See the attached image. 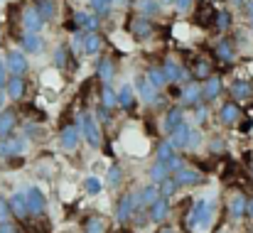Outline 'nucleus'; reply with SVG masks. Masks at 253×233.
<instances>
[{"instance_id": "27", "label": "nucleus", "mask_w": 253, "mask_h": 233, "mask_svg": "<svg viewBox=\"0 0 253 233\" xmlns=\"http://www.w3.org/2000/svg\"><path fill=\"white\" fill-rule=\"evenodd\" d=\"M96 77L101 78L103 83H111V78H113V59H108V57L98 59V64H96Z\"/></svg>"}, {"instance_id": "22", "label": "nucleus", "mask_w": 253, "mask_h": 233, "mask_svg": "<svg viewBox=\"0 0 253 233\" xmlns=\"http://www.w3.org/2000/svg\"><path fill=\"white\" fill-rule=\"evenodd\" d=\"M101 47H103L101 35H98V32H86V35H84V52H86V54L96 57V54L101 52Z\"/></svg>"}, {"instance_id": "58", "label": "nucleus", "mask_w": 253, "mask_h": 233, "mask_svg": "<svg viewBox=\"0 0 253 233\" xmlns=\"http://www.w3.org/2000/svg\"><path fill=\"white\" fill-rule=\"evenodd\" d=\"M158 233H174V229H160Z\"/></svg>"}, {"instance_id": "32", "label": "nucleus", "mask_w": 253, "mask_h": 233, "mask_svg": "<svg viewBox=\"0 0 253 233\" xmlns=\"http://www.w3.org/2000/svg\"><path fill=\"white\" fill-rule=\"evenodd\" d=\"M169 177V169L165 162H160V159H155V164L150 167V179L155 182V184H160V182H165Z\"/></svg>"}, {"instance_id": "59", "label": "nucleus", "mask_w": 253, "mask_h": 233, "mask_svg": "<svg viewBox=\"0 0 253 233\" xmlns=\"http://www.w3.org/2000/svg\"><path fill=\"white\" fill-rule=\"evenodd\" d=\"M160 2H165V5H174V0H160Z\"/></svg>"}, {"instance_id": "4", "label": "nucleus", "mask_w": 253, "mask_h": 233, "mask_svg": "<svg viewBox=\"0 0 253 233\" xmlns=\"http://www.w3.org/2000/svg\"><path fill=\"white\" fill-rule=\"evenodd\" d=\"M5 67H7V72H10L12 77H22V74L27 72V57H25V52L10 49L7 57H5Z\"/></svg>"}, {"instance_id": "15", "label": "nucleus", "mask_w": 253, "mask_h": 233, "mask_svg": "<svg viewBox=\"0 0 253 233\" xmlns=\"http://www.w3.org/2000/svg\"><path fill=\"white\" fill-rule=\"evenodd\" d=\"M44 49V39L40 37V32H27L22 37V52L27 54H40Z\"/></svg>"}, {"instance_id": "12", "label": "nucleus", "mask_w": 253, "mask_h": 233, "mask_svg": "<svg viewBox=\"0 0 253 233\" xmlns=\"http://www.w3.org/2000/svg\"><path fill=\"white\" fill-rule=\"evenodd\" d=\"M184 123V113H182V106H172L168 113H165V120H163V130L165 133H172L174 128H179Z\"/></svg>"}, {"instance_id": "28", "label": "nucleus", "mask_w": 253, "mask_h": 233, "mask_svg": "<svg viewBox=\"0 0 253 233\" xmlns=\"http://www.w3.org/2000/svg\"><path fill=\"white\" fill-rule=\"evenodd\" d=\"M133 103H135V93H133V86L130 83H123L121 88H118V106L121 108H133Z\"/></svg>"}, {"instance_id": "60", "label": "nucleus", "mask_w": 253, "mask_h": 233, "mask_svg": "<svg viewBox=\"0 0 253 233\" xmlns=\"http://www.w3.org/2000/svg\"><path fill=\"white\" fill-rule=\"evenodd\" d=\"M234 2H236V5H241V2H244V0H234Z\"/></svg>"}, {"instance_id": "6", "label": "nucleus", "mask_w": 253, "mask_h": 233, "mask_svg": "<svg viewBox=\"0 0 253 233\" xmlns=\"http://www.w3.org/2000/svg\"><path fill=\"white\" fill-rule=\"evenodd\" d=\"M25 148H27V140L25 138H2L0 140V157L22 155Z\"/></svg>"}, {"instance_id": "21", "label": "nucleus", "mask_w": 253, "mask_h": 233, "mask_svg": "<svg viewBox=\"0 0 253 233\" xmlns=\"http://www.w3.org/2000/svg\"><path fill=\"white\" fill-rule=\"evenodd\" d=\"M219 118H221V123H224V125H234V123H239L241 111H239V106H236V103H224V106H221Z\"/></svg>"}, {"instance_id": "36", "label": "nucleus", "mask_w": 253, "mask_h": 233, "mask_svg": "<svg viewBox=\"0 0 253 233\" xmlns=\"http://www.w3.org/2000/svg\"><path fill=\"white\" fill-rule=\"evenodd\" d=\"M158 187H160V196H165V199L174 196V194H177V189H179V184H177V179H174V177H168V179H165V182H160Z\"/></svg>"}, {"instance_id": "48", "label": "nucleus", "mask_w": 253, "mask_h": 233, "mask_svg": "<svg viewBox=\"0 0 253 233\" xmlns=\"http://www.w3.org/2000/svg\"><path fill=\"white\" fill-rule=\"evenodd\" d=\"M84 35L86 32H74V37H72V47L77 52H84Z\"/></svg>"}, {"instance_id": "1", "label": "nucleus", "mask_w": 253, "mask_h": 233, "mask_svg": "<svg viewBox=\"0 0 253 233\" xmlns=\"http://www.w3.org/2000/svg\"><path fill=\"white\" fill-rule=\"evenodd\" d=\"M77 125L82 128V135L86 138V143L91 145V148H98L101 145V130H98V123H96V118L91 116V113H79V118H77Z\"/></svg>"}, {"instance_id": "35", "label": "nucleus", "mask_w": 253, "mask_h": 233, "mask_svg": "<svg viewBox=\"0 0 253 233\" xmlns=\"http://www.w3.org/2000/svg\"><path fill=\"white\" fill-rule=\"evenodd\" d=\"M101 101H103V108H116V106H118V93L111 88V83H103V88H101Z\"/></svg>"}, {"instance_id": "43", "label": "nucleus", "mask_w": 253, "mask_h": 233, "mask_svg": "<svg viewBox=\"0 0 253 233\" xmlns=\"http://www.w3.org/2000/svg\"><path fill=\"white\" fill-rule=\"evenodd\" d=\"M84 231L86 233H103V221H101L98 216H91V219L86 221Z\"/></svg>"}, {"instance_id": "41", "label": "nucleus", "mask_w": 253, "mask_h": 233, "mask_svg": "<svg viewBox=\"0 0 253 233\" xmlns=\"http://www.w3.org/2000/svg\"><path fill=\"white\" fill-rule=\"evenodd\" d=\"M84 187H86V192H88L91 196H96V194H98V192L103 189L101 179H98V177H93V174H91V177H86V179H84Z\"/></svg>"}, {"instance_id": "55", "label": "nucleus", "mask_w": 253, "mask_h": 233, "mask_svg": "<svg viewBox=\"0 0 253 233\" xmlns=\"http://www.w3.org/2000/svg\"><path fill=\"white\" fill-rule=\"evenodd\" d=\"M246 216H251V219H253V199H249V201H246Z\"/></svg>"}, {"instance_id": "56", "label": "nucleus", "mask_w": 253, "mask_h": 233, "mask_svg": "<svg viewBox=\"0 0 253 233\" xmlns=\"http://www.w3.org/2000/svg\"><path fill=\"white\" fill-rule=\"evenodd\" d=\"M249 20H251V27H253V0H249Z\"/></svg>"}, {"instance_id": "46", "label": "nucleus", "mask_w": 253, "mask_h": 233, "mask_svg": "<svg viewBox=\"0 0 253 233\" xmlns=\"http://www.w3.org/2000/svg\"><path fill=\"white\" fill-rule=\"evenodd\" d=\"M165 164H168L169 174H174V172H179V169L184 167V162H182V157H177V155H172V157H169V159H165Z\"/></svg>"}, {"instance_id": "34", "label": "nucleus", "mask_w": 253, "mask_h": 233, "mask_svg": "<svg viewBox=\"0 0 253 233\" xmlns=\"http://www.w3.org/2000/svg\"><path fill=\"white\" fill-rule=\"evenodd\" d=\"M35 7H37V12L44 17V22H47V20H52V17L57 15V5H54V0H37V2H35Z\"/></svg>"}, {"instance_id": "52", "label": "nucleus", "mask_w": 253, "mask_h": 233, "mask_svg": "<svg viewBox=\"0 0 253 233\" xmlns=\"http://www.w3.org/2000/svg\"><path fill=\"white\" fill-rule=\"evenodd\" d=\"M0 233H20V231H17V226H15V224L2 221V224H0Z\"/></svg>"}, {"instance_id": "3", "label": "nucleus", "mask_w": 253, "mask_h": 233, "mask_svg": "<svg viewBox=\"0 0 253 233\" xmlns=\"http://www.w3.org/2000/svg\"><path fill=\"white\" fill-rule=\"evenodd\" d=\"M138 206H140V201H138L135 194H123V196L118 199V206H116V219H118V221L133 219V214H135Z\"/></svg>"}, {"instance_id": "26", "label": "nucleus", "mask_w": 253, "mask_h": 233, "mask_svg": "<svg viewBox=\"0 0 253 233\" xmlns=\"http://www.w3.org/2000/svg\"><path fill=\"white\" fill-rule=\"evenodd\" d=\"M15 123H17L15 111H2V113H0V138H7V135L12 133Z\"/></svg>"}, {"instance_id": "51", "label": "nucleus", "mask_w": 253, "mask_h": 233, "mask_svg": "<svg viewBox=\"0 0 253 233\" xmlns=\"http://www.w3.org/2000/svg\"><path fill=\"white\" fill-rule=\"evenodd\" d=\"M7 216H10V204L0 196V224H2V221H7Z\"/></svg>"}, {"instance_id": "33", "label": "nucleus", "mask_w": 253, "mask_h": 233, "mask_svg": "<svg viewBox=\"0 0 253 233\" xmlns=\"http://www.w3.org/2000/svg\"><path fill=\"white\" fill-rule=\"evenodd\" d=\"M214 54H216L221 62H234V44H231L229 39H221V42L216 44Z\"/></svg>"}, {"instance_id": "40", "label": "nucleus", "mask_w": 253, "mask_h": 233, "mask_svg": "<svg viewBox=\"0 0 253 233\" xmlns=\"http://www.w3.org/2000/svg\"><path fill=\"white\" fill-rule=\"evenodd\" d=\"M211 77V64L209 59H199L197 67H194V78H209Z\"/></svg>"}, {"instance_id": "30", "label": "nucleus", "mask_w": 253, "mask_h": 233, "mask_svg": "<svg viewBox=\"0 0 253 233\" xmlns=\"http://www.w3.org/2000/svg\"><path fill=\"white\" fill-rule=\"evenodd\" d=\"M246 196L244 194H234V199H231V204H229V211H231V219H241V216H246Z\"/></svg>"}, {"instance_id": "2", "label": "nucleus", "mask_w": 253, "mask_h": 233, "mask_svg": "<svg viewBox=\"0 0 253 233\" xmlns=\"http://www.w3.org/2000/svg\"><path fill=\"white\" fill-rule=\"evenodd\" d=\"M135 91H138L140 101H145V103H150V106H160V103H163V98H160L158 88H155V86H153L145 77L135 78Z\"/></svg>"}, {"instance_id": "57", "label": "nucleus", "mask_w": 253, "mask_h": 233, "mask_svg": "<svg viewBox=\"0 0 253 233\" xmlns=\"http://www.w3.org/2000/svg\"><path fill=\"white\" fill-rule=\"evenodd\" d=\"M2 106H5V93H2V88H0V111H2Z\"/></svg>"}, {"instance_id": "7", "label": "nucleus", "mask_w": 253, "mask_h": 233, "mask_svg": "<svg viewBox=\"0 0 253 233\" xmlns=\"http://www.w3.org/2000/svg\"><path fill=\"white\" fill-rule=\"evenodd\" d=\"M79 140H82V128H79L77 123L62 128V133H59V145H62L64 150H74V148L79 145Z\"/></svg>"}, {"instance_id": "14", "label": "nucleus", "mask_w": 253, "mask_h": 233, "mask_svg": "<svg viewBox=\"0 0 253 233\" xmlns=\"http://www.w3.org/2000/svg\"><path fill=\"white\" fill-rule=\"evenodd\" d=\"M10 211L17 216V219H27L30 216V209H27V196L22 194V192H15L12 196H10Z\"/></svg>"}, {"instance_id": "9", "label": "nucleus", "mask_w": 253, "mask_h": 233, "mask_svg": "<svg viewBox=\"0 0 253 233\" xmlns=\"http://www.w3.org/2000/svg\"><path fill=\"white\" fill-rule=\"evenodd\" d=\"M130 32H133V37H138V39H148V37L153 35V22H150V17H145V15L133 17Z\"/></svg>"}, {"instance_id": "53", "label": "nucleus", "mask_w": 253, "mask_h": 233, "mask_svg": "<svg viewBox=\"0 0 253 233\" xmlns=\"http://www.w3.org/2000/svg\"><path fill=\"white\" fill-rule=\"evenodd\" d=\"M7 86V67H5V62H0V88H5Z\"/></svg>"}, {"instance_id": "20", "label": "nucleus", "mask_w": 253, "mask_h": 233, "mask_svg": "<svg viewBox=\"0 0 253 233\" xmlns=\"http://www.w3.org/2000/svg\"><path fill=\"white\" fill-rule=\"evenodd\" d=\"M169 214V201L165 196H160L153 206H150V221H155V224H160V221H165Z\"/></svg>"}, {"instance_id": "50", "label": "nucleus", "mask_w": 253, "mask_h": 233, "mask_svg": "<svg viewBox=\"0 0 253 233\" xmlns=\"http://www.w3.org/2000/svg\"><path fill=\"white\" fill-rule=\"evenodd\" d=\"M204 118H207V108L202 103L194 106V123H204Z\"/></svg>"}, {"instance_id": "5", "label": "nucleus", "mask_w": 253, "mask_h": 233, "mask_svg": "<svg viewBox=\"0 0 253 233\" xmlns=\"http://www.w3.org/2000/svg\"><path fill=\"white\" fill-rule=\"evenodd\" d=\"M22 27H25L27 32H40V30L44 27V17L37 12L35 5H30V7L22 10Z\"/></svg>"}, {"instance_id": "24", "label": "nucleus", "mask_w": 253, "mask_h": 233, "mask_svg": "<svg viewBox=\"0 0 253 233\" xmlns=\"http://www.w3.org/2000/svg\"><path fill=\"white\" fill-rule=\"evenodd\" d=\"M145 78L158 88V91H163L165 86H168V78H165V72H163V67H148V72H145Z\"/></svg>"}, {"instance_id": "37", "label": "nucleus", "mask_w": 253, "mask_h": 233, "mask_svg": "<svg viewBox=\"0 0 253 233\" xmlns=\"http://www.w3.org/2000/svg\"><path fill=\"white\" fill-rule=\"evenodd\" d=\"M121 182H123V169H121L118 164H113V167L108 169V174H106V184L116 189V187H118Z\"/></svg>"}, {"instance_id": "17", "label": "nucleus", "mask_w": 253, "mask_h": 233, "mask_svg": "<svg viewBox=\"0 0 253 233\" xmlns=\"http://www.w3.org/2000/svg\"><path fill=\"white\" fill-rule=\"evenodd\" d=\"M221 88H224L221 78L219 77H209L207 81H204V86H202V101H214V98L221 93Z\"/></svg>"}, {"instance_id": "18", "label": "nucleus", "mask_w": 253, "mask_h": 233, "mask_svg": "<svg viewBox=\"0 0 253 233\" xmlns=\"http://www.w3.org/2000/svg\"><path fill=\"white\" fill-rule=\"evenodd\" d=\"M158 199H160V187H158L155 182H153V184H148V187H143V192L138 194V201H140V206H143V209H145V206L150 209Z\"/></svg>"}, {"instance_id": "25", "label": "nucleus", "mask_w": 253, "mask_h": 233, "mask_svg": "<svg viewBox=\"0 0 253 233\" xmlns=\"http://www.w3.org/2000/svg\"><path fill=\"white\" fill-rule=\"evenodd\" d=\"M204 206H207L204 199H197V201H194V206H192L189 214H187V226H189V229H197V226H199L202 214H204Z\"/></svg>"}, {"instance_id": "38", "label": "nucleus", "mask_w": 253, "mask_h": 233, "mask_svg": "<svg viewBox=\"0 0 253 233\" xmlns=\"http://www.w3.org/2000/svg\"><path fill=\"white\" fill-rule=\"evenodd\" d=\"M172 155H174V148H172V143H169V140H163V143L158 145V150H155V159L165 162V159H169Z\"/></svg>"}, {"instance_id": "39", "label": "nucleus", "mask_w": 253, "mask_h": 233, "mask_svg": "<svg viewBox=\"0 0 253 233\" xmlns=\"http://www.w3.org/2000/svg\"><path fill=\"white\" fill-rule=\"evenodd\" d=\"M202 140H204L202 130H199V128H189V138H187V150H197V148L202 145Z\"/></svg>"}, {"instance_id": "10", "label": "nucleus", "mask_w": 253, "mask_h": 233, "mask_svg": "<svg viewBox=\"0 0 253 233\" xmlns=\"http://www.w3.org/2000/svg\"><path fill=\"white\" fill-rule=\"evenodd\" d=\"M182 106H199L202 103V86L199 83H194V81H189V83H184V88H182Z\"/></svg>"}, {"instance_id": "31", "label": "nucleus", "mask_w": 253, "mask_h": 233, "mask_svg": "<svg viewBox=\"0 0 253 233\" xmlns=\"http://www.w3.org/2000/svg\"><path fill=\"white\" fill-rule=\"evenodd\" d=\"M135 7L145 17H155L160 12V0H135Z\"/></svg>"}, {"instance_id": "49", "label": "nucleus", "mask_w": 253, "mask_h": 233, "mask_svg": "<svg viewBox=\"0 0 253 233\" xmlns=\"http://www.w3.org/2000/svg\"><path fill=\"white\" fill-rule=\"evenodd\" d=\"M194 5V0H174V10L177 12H189Z\"/></svg>"}, {"instance_id": "45", "label": "nucleus", "mask_w": 253, "mask_h": 233, "mask_svg": "<svg viewBox=\"0 0 253 233\" xmlns=\"http://www.w3.org/2000/svg\"><path fill=\"white\" fill-rule=\"evenodd\" d=\"M67 47H57L54 49V67H59V69H64L67 67Z\"/></svg>"}, {"instance_id": "54", "label": "nucleus", "mask_w": 253, "mask_h": 233, "mask_svg": "<svg viewBox=\"0 0 253 233\" xmlns=\"http://www.w3.org/2000/svg\"><path fill=\"white\" fill-rule=\"evenodd\" d=\"M211 153H224V140L221 138H214L211 140Z\"/></svg>"}, {"instance_id": "23", "label": "nucleus", "mask_w": 253, "mask_h": 233, "mask_svg": "<svg viewBox=\"0 0 253 233\" xmlns=\"http://www.w3.org/2000/svg\"><path fill=\"white\" fill-rule=\"evenodd\" d=\"M163 72H165L168 83H177L179 77H182V67H179V62H177V59H172V57L163 62Z\"/></svg>"}, {"instance_id": "16", "label": "nucleus", "mask_w": 253, "mask_h": 233, "mask_svg": "<svg viewBox=\"0 0 253 233\" xmlns=\"http://www.w3.org/2000/svg\"><path fill=\"white\" fill-rule=\"evenodd\" d=\"M231 96H234V101H251L253 98V83L251 81H244V78L234 81V83H231Z\"/></svg>"}, {"instance_id": "13", "label": "nucleus", "mask_w": 253, "mask_h": 233, "mask_svg": "<svg viewBox=\"0 0 253 233\" xmlns=\"http://www.w3.org/2000/svg\"><path fill=\"white\" fill-rule=\"evenodd\" d=\"M74 22L84 32H96L98 30V15H93V12H84V10L74 12Z\"/></svg>"}, {"instance_id": "47", "label": "nucleus", "mask_w": 253, "mask_h": 233, "mask_svg": "<svg viewBox=\"0 0 253 233\" xmlns=\"http://www.w3.org/2000/svg\"><path fill=\"white\" fill-rule=\"evenodd\" d=\"M88 2H91V7L96 10V15H103V12H108V10H111L108 0H88Z\"/></svg>"}, {"instance_id": "8", "label": "nucleus", "mask_w": 253, "mask_h": 233, "mask_svg": "<svg viewBox=\"0 0 253 233\" xmlns=\"http://www.w3.org/2000/svg\"><path fill=\"white\" fill-rule=\"evenodd\" d=\"M25 196H27V209H30V214H42L44 209H47V199H44V194H42V189H37V187H30L27 192H25Z\"/></svg>"}, {"instance_id": "11", "label": "nucleus", "mask_w": 253, "mask_h": 233, "mask_svg": "<svg viewBox=\"0 0 253 233\" xmlns=\"http://www.w3.org/2000/svg\"><path fill=\"white\" fill-rule=\"evenodd\" d=\"M174 179H177L179 187H194V184H202V182H204L202 172L189 169V167H182L179 172H174Z\"/></svg>"}, {"instance_id": "29", "label": "nucleus", "mask_w": 253, "mask_h": 233, "mask_svg": "<svg viewBox=\"0 0 253 233\" xmlns=\"http://www.w3.org/2000/svg\"><path fill=\"white\" fill-rule=\"evenodd\" d=\"M5 88H7V96H10L12 101H17V98H22V93H25V78L22 77H10Z\"/></svg>"}, {"instance_id": "42", "label": "nucleus", "mask_w": 253, "mask_h": 233, "mask_svg": "<svg viewBox=\"0 0 253 233\" xmlns=\"http://www.w3.org/2000/svg\"><path fill=\"white\" fill-rule=\"evenodd\" d=\"M211 216H214V204H209L207 201V206H204V214H202V221H199V231H207L209 229V224H211Z\"/></svg>"}, {"instance_id": "44", "label": "nucleus", "mask_w": 253, "mask_h": 233, "mask_svg": "<svg viewBox=\"0 0 253 233\" xmlns=\"http://www.w3.org/2000/svg\"><path fill=\"white\" fill-rule=\"evenodd\" d=\"M229 25H231V12L229 10H221L219 15H216V30H229Z\"/></svg>"}, {"instance_id": "19", "label": "nucleus", "mask_w": 253, "mask_h": 233, "mask_svg": "<svg viewBox=\"0 0 253 233\" xmlns=\"http://www.w3.org/2000/svg\"><path fill=\"white\" fill-rule=\"evenodd\" d=\"M187 138H189V125H187V123H182L179 128H174V130L169 133V143H172L174 150L187 148Z\"/></svg>"}]
</instances>
